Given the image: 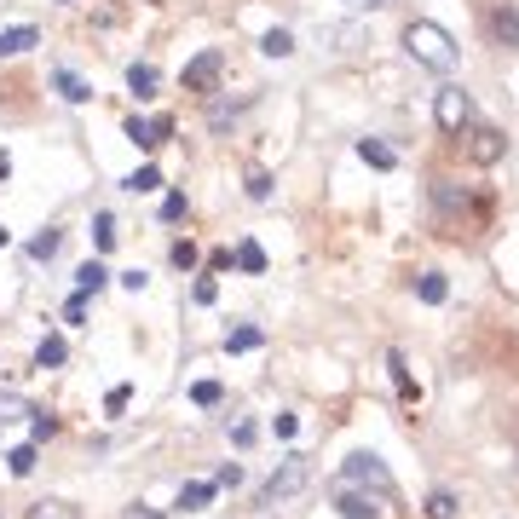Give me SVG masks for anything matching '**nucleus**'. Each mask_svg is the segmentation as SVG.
<instances>
[{"label":"nucleus","mask_w":519,"mask_h":519,"mask_svg":"<svg viewBox=\"0 0 519 519\" xmlns=\"http://www.w3.org/2000/svg\"><path fill=\"white\" fill-rule=\"evenodd\" d=\"M404 53H410L421 70H433V75H450L456 58H462V53H456V41H450V29L433 24V18L404 24Z\"/></svg>","instance_id":"f257e3e1"},{"label":"nucleus","mask_w":519,"mask_h":519,"mask_svg":"<svg viewBox=\"0 0 519 519\" xmlns=\"http://www.w3.org/2000/svg\"><path fill=\"white\" fill-rule=\"evenodd\" d=\"M341 485H358V491H375V496L399 502V485H392L387 462H381V456H370V450H352V456H346V467H341Z\"/></svg>","instance_id":"f03ea898"},{"label":"nucleus","mask_w":519,"mask_h":519,"mask_svg":"<svg viewBox=\"0 0 519 519\" xmlns=\"http://www.w3.org/2000/svg\"><path fill=\"white\" fill-rule=\"evenodd\" d=\"M306 479H312L306 456H283V462L272 467V479L260 485V508H272V502H283V496H294V491H306Z\"/></svg>","instance_id":"7ed1b4c3"},{"label":"nucleus","mask_w":519,"mask_h":519,"mask_svg":"<svg viewBox=\"0 0 519 519\" xmlns=\"http://www.w3.org/2000/svg\"><path fill=\"white\" fill-rule=\"evenodd\" d=\"M335 514L341 519H387L392 502L375 491H358V485H335Z\"/></svg>","instance_id":"20e7f679"},{"label":"nucleus","mask_w":519,"mask_h":519,"mask_svg":"<svg viewBox=\"0 0 519 519\" xmlns=\"http://www.w3.org/2000/svg\"><path fill=\"white\" fill-rule=\"evenodd\" d=\"M433 116H438V128H445V133H462V128H474V99H467L462 87H445L433 99Z\"/></svg>","instance_id":"39448f33"},{"label":"nucleus","mask_w":519,"mask_h":519,"mask_svg":"<svg viewBox=\"0 0 519 519\" xmlns=\"http://www.w3.org/2000/svg\"><path fill=\"white\" fill-rule=\"evenodd\" d=\"M219 70H226V58H219V53H197L191 64H185V92H214Z\"/></svg>","instance_id":"423d86ee"},{"label":"nucleus","mask_w":519,"mask_h":519,"mask_svg":"<svg viewBox=\"0 0 519 519\" xmlns=\"http://www.w3.org/2000/svg\"><path fill=\"white\" fill-rule=\"evenodd\" d=\"M502 150H508V139H502L496 128H474V133H467V156H474V162L491 168V162H502Z\"/></svg>","instance_id":"0eeeda50"},{"label":"nucleus","mask_w":519,"mask_h":519,"mask_svg":"<svg viewBox=\"0 0 519 519\" xmlns=\"http://www.w3.org/2000/svg\"><path fill=\"white\" fill-rule=\"evenodd\" d=\"M29 46H41V29L35 24H6L0 29V58H18Z\"/></svg>","instance_id":"6e6552de"},{"label":"nucleus","mask_w":519,"mask_h":519,"mask_svg":"<svg viewBox=\"0 0 519 519\" xmlns=\"http://www.w3.org/2000/svg\"><path fill=\"white\" fill-rule=\"evenodd\" d=\"M491 35L502 46H519V12L508 6V0H496V6H491Z\"/></svg>","instance_id":"1a4fd4ad"},{"label":"nucleus","mask_w":519,"mask_h":519,"mask_svg":"<svg viewBox=\"0 0 519 519\" xmlns=\"http://www.w3.org/2000/svg\"><path fill=\"white\" fill-rule=\"evenodd\" d=\"M433 202H438V214H462L467 208V191L456 179H433Z\"/></svg>","instance_id":"9d476101"},{"label":"nucleus","mask_w":519,"mask_h":519,"mask_svg":"<svg viewBox=\"0 0 519 519\" xmlns=\"http://www.w3.org/2000/svg\"><path fill=\"white\" fill-rule=\"evenodd\" d=\"M53 87H58V92H64V99H70V104H87V99H92V87H87V82H82V75H75V70H64V64H58V70H53Z\"/></svg>","instance_id":"9b49d317"},{"label":"nucleus","mask_w":519,"mask_h":519,"mask_svg":"<svg viewBox=\"0 0 519 519\" xmlns=\"http://www.w3.org/2000/svg\"><path fill=\"white\" fill-rule=\"evenodd\" d=\"M231 265H237V272H248V277H260V272H265V248H260L255 237H243L237 255H231Z\"/></svg>","instance_id":"f8f14e48"},{"label":"nucleus","mask_w":519,"mask_h":519,"mask_svg":"<svg viewBox=\"0 0 519 519\" xmlns=\"http://www.w3.org/2000/svg\"><path fill=\"white\" fill-rule=\"evenodd\" d=\"M58 248H64V231H58V226H41L35 237H29V260H53Z\"/></svg>","instance_id":"ddd939ff"},{"label":"nucleus","mask_w":519,"mask_h":519,"mask_svg":"<svg viewBox=\"0 0 519 519\" xmlns=\"http://www.w3.org/2000/svg\"><path fill=\"white\" fill-rule=\"evenodd\" d=\"M416 294H421L428 306H445V301H450V283H445V272H421V277H416Z\"/></svg>","instance_id":"4468645a"},{"label":"nucleus","mask_w":519,"mask_h":519,"mask_svg":"<svg viewBox=\"0 0 519 519\" xmlns=\"http://www.w3.org/2000/svg\"><path fill=\"white\" fill-rule=\"evenodd\" d=\"M70 358V346H64V335H46L41 346H35V370H58Z\"/></svg>","instance_id":"2eb2a0df"},{"label":"nucleus","mask_w":519,"mask_h":519,"mask_svg":"<svg viewBox=\"0 0 519 519\" xmlns=\"http://www.w3.org/2000/svg\"><path fill=\"white\" fill-rule=\"evenodd\" d=\"M387 370H392V381H399V392H404V404H416V399H421V387L410 381V364H404V352H392V358H387Z\"/></svg>","instance_id":"dca6fc26"},{"label":"nucleus","mask_w":519,"mask_h":519,"mask_svg":"<svg viewBox=\"0 0 519 519\" xmlns=\"http://www.w3.org/2000/svg\"><path fill=\"white\" fill-rule=\"evenodd\" d=\"M214 491H219V485H202V479H191V485H185V491H179V508H185V514L208 508V502H214Z\"/></svg>","instance_id":"f3484780"},{"label":"nucleus","mask_w":519,"mask_h":519,"mask_svg":"<svg viewBox=\"0 0 519 519\" xmlns=\"http://www.w3.org/2000/svg\"><path fill=\"white\" fill-rule=\"evenodd\" d=\"M128 92H139V99H156V64H128Z\"/></svg>","instance_id":"a211bd4d"},{"label":"nucleus","mask_w":519,"mask_h":519,"mask_svg":"<svg viewBox=\"0 0 519 519\" xmlns=\"http://www.w3.org/2000/svg\"><path fill=\"white\" fill-rule=\"evenodd\" d=\"M104 283H110V272H104V265H99V260H87V265H82V272H75V294H99V289H104Z\"/></svg>","instance_id":"6ab92c4d"},{"label":"nucleus","mask_w":519,"mask_h":519,"mask_svg":"<svg viewBox=\"0 0 519 519\" xmlns=\"http://www.w3.org/2000/svg\"><path fill=\"white\" fill-rule=\"evenodd\" d=\"M358 156H364L370 168H392L399 156H392V145H381V139H358Z\"/></svg>","instance_id":"aec40b11"},{"label":"nucleus","mask_w":519,"mask_h":519,"mask_svg":"<svg viewBox=\"0 0 519 519\" xmlns=\"http://www.w3.org/2000/svg\"><path fill=\"white\" fill-rule=\"evenodd\" d=\"M260 341H265V335H260L255 323H237V329H231V335H226V352H255Z\"/></svg>","instance_id":"412c9836"},{"label":"nucleus","mask_w":519,"mask_h":519,"mask_svg":"<svg viewBox=\"0 0 519 519\" xmlns=\"http://www.w3.org/2000/svg\"><path fill=\"white\" fill-rule=\"evenodd\" d=\"M260 53H265V58H289V53H294V35H289V29H265Z\"/></svg>","instance_id":"4be33fe9"},{"label":"nucleus","mask_w":519,"mask_h":519,"mask_svg":"<svg viewBox=\"0 0 519 519\" xmlns=\"http://www.w3.org/2000/svg\"><path fill=\"white\" fill-rule=\"evenodd\" d=\"M6 467H12V479H29V474H35V445L6 450Z\"/></svg>","instance_id":"5701e85b"},{"label":"nucleus","mask_w":519,"mask_h":519,"mask_svg":"<svg viewBox=\"0 0 519 519\" xmlns=\"http://www.w3.org/2000/svg\"><path fill=\"white\" fill-rule=\"evenodd\" d=\"M92 248H99V255H110V248H116V219H110V214L92 219Z\"/></svg>","instance_id":"b1692460"},{"label":"nucleus","mask_w":519,"mask_h":519,"mask_svg":"<svg viewBox=\"0 0 519 519\" xmlns=\"http://www.w3.org/2000/svg\"><path fill=\"white\" fill-rule=\"evenodd\" d=\"M128 139H133L139 150H156V128H150L145 116H128Z\"/></svg>","instance_id":"393cba45"},{"label":"nucleus","mask_w":519,"mask_h":519,"mask_svg":"<svg viewBox=\"0 0 519 519\" xmlns=\"http://www.w3.org/2000/svg\"><path fill=\"white\" fill-rule=\"evenodd\" d=\"M421 514H428V519H456V496H450V491H433Z\"/></svg>","instance_id":"a878e982"},{"label":"nucleus","mask_w":519,"mask_h":519,"mask_svg":"<svg viewBox=\"0 0 519 519\" xmlns=\"http://www.w3.org/2000/svg\"><path fill=\"white\" fill-rule=\"evenodd\" d=\"M121 185H128V191H162V173H156V168H139V173H128Z\"/></svg>","instance_id":"bb28decb"},{"label":"nucleus","mask_w":519,"mask_h":519,"mask_svg":"<svg viewBox=\"0 0 519 519\" xmlns=\"http://www.w3.org/2000/svg\"><path fill=\"white\" fill-rule=\"evenodd\" d=\"M237 110H248V99H231V104H219V99H214V104H208V121H214V128H226V121L237 116Z\"/></svg>","instance_id":"cd10ccee"},{"label":"nucleus","mask_w":519,"mask_h":519,"mask_svg":"<svg viewBox=\"0 0 519 519\" xmlns=\"http://www.w3.org/2000/svg\"><path fill=\"white\" fill-rule=\"evenodd\" d=\"M29 519H82V514H75L70 502H35V514H29Z\"/></svg>","instance_id":"c85d7f7f"},{"label":"nucleus","mask_w":519,"mask_h":519,"mask_svg":"<svg viewBox=\"0 0 519 519\" xmlns=\"http://www.w3.org/2000/svg\"><path fill=\"white\" fill-rule=\"evenodd\" d=\"M128 399H133V387H128V381L110 387V392H104V416H121V410H128Z\"/></svg>","instance_id":"c756f323"},{"label":"nucleus","mask_w":519,"mask_h":519,"mask_svg":"<svg viewBox=\"0 0 519 519\" xmlns=\"http://www.w3.org/2000/svg\"><path fill=\"white\" fill-rule=\"evenodd\" d=\"M18 416H35V410H29L18 392H0V421H18Z\"/></svg>","instance_id":"7c9ffc66"},{"label":"nucleus","mask_w":519,"mask_h":519,"mask_svg":"<svg viewBox=\"0 0 519 519\" xmlns=\"http://www.w3.org/2000/svg\"><path fill=\"white\" fill-rule=\"evenodd\" d=\"M248 197H255V202L272 197V173H265V168H248Z\"/></svg>","instance_id":"2f4dec72"},{"label":"nucleus","mask_w":519,"mask_h":519,"mask_svg":"<svg viewBox=\"0 0 519 519\" xmlns=\"http://www.w3.org/2000/svg\"><path fill=\"white\" fill-rule=\"evenodd\" d=\"M53 433H58V421L46 410H35V421H29V445H41V438H53Z\"/></svg>","instance_id":"473e14b6"},{"label":"nucleus","mask_w":519,"mask_h":519,"mask_svg":"<svg viewBox=\"0 0 519 519\" xmlns=\"http://www.w3.org/2000/svg\"><path fill=\"white\" fill-rule=\"evenodd\" d=\"M191 399L202 404V410H214V404L226 399V392H219V381H197V387H191Z\"/></svg>","instance_id":"72a5a7b5"},{"label":"nucleus","mask_w":519,"mask_h":519,"mask_svg":"<svg viewBox=\"0 0 519 519\" xmlns=\"http://www.w3.org/2000/svg\"><path fill=\"white\" fill-rule=\"evenodd\" d=\"M191 294H197V306H214V301H219V283H214V277H197Z\"/></svg>","instance_id":"f704fd0d"},{"label":"nucleus","mask_w":519,"mask_h":519,"mask_svg":"<svg viewBox=\"0 0 519 519\" xmlns=\"http://www.w3.org/2000/svg\"><path fill=\"white\" fill-rule=\"evenodd\" d=\"M162 219H168V226H173V219H185V197H179V191L162 197Z\"/></svg>","instance_id":"c9c22d12"},{"label":"nucleus","mask_w":519,"mask_h":519,"mask_svg":"<svg viewBox=\"0 0 519 519\" xmlns=\"http://www.w3.org/2000/svg\"><path fill=\"white\" fill-rule=\"evenodd\" d=\"M173 265H179V272H191V265H197V243H173Z\"/></svg>","instance_id":"e433bc0d"},{"label":"nucleus","mask_w":519,"mask_h":519,"mask_svg":"<svg viewBox=\"0 0 519 519\" xmlns=\"http://www.w3.org/2000/svg\"><path fill=\"white\" fill-rule=\"evenodd\" d=\"M121 519H162V508H150V502H128Z\"/></svg>","instance_id":"4c0bfd02"},{"label":"nucleus","mask_w":519,"mask_h":519,"mask_svg":"<svg viewBox=\"0 0 519 519\" xmlns=\"http://www.w3.org/2000/svg\"><path fill=\"white\" fill-rule=\"evenodd\" d=\"M64 318H70V323H87V294H70V306H64Z\"/></svg>","instance_id":"58836bf2"},{"label":"nucleus","mask_w":519,"mask_h":519,"mask_svg":"<svg viewBox=\"0 0 519 519\" xmlns=\"http://www.w3.org/2000/svg\"><path fill=\"white\" fill-rule=\"evenodd\" d=\"M145 283H150L145 272H121V289H128V294H145Z\"/></svg>","instance_id":"ea45409f"},{"label":"nucleus","mask_w":519,"mask_h":519,"mask_svg":"<svg viewBox=\"0 0 519 519\" xmlns=\"http://www.w3.org/2000/svg\"><path fill=\"white\" fill-rule=\"evenodd\" d=\"M214 485H243V467H237V462H226V467L214 474Z\"/></svg>","instance_id":"a19ab883"},{"label":"nucleus","mask_w":519,"mask_h":519,"mask_svg":"<svg viewBox=\"0 0 519 519\" xmlns=\"http://www.w3.org/2000/svg\"><path fill=\"white\" fill-rule=\"evenodd\" d=\"M352 12H375V6H387V0H346Z\"/></svg>","instance_id":"79ce46f5"},{"label":"nucleus","mask_w":519,"mask_h":519,"mask_svg":"<svg viewBox=\"0 0 519 519\" xmlns=\"http://www.w3.org/2000/svg\"><path fill=\"white\" fill-rule=\"evenodd\" d=\"M6 173H12V156H6V150H0V179H6Z\"/></svg>","instance_id":"37998d69"},{"label":"nucleus","mask_w":519,"mask_h":519,"mask_svg":"<svg viewBox=\"0 0 519 519\" xmlns=\"http://www.w3.org/2000/svg\"><path fill=\"white\" fill-rule=\"evenodd\" d=\"M6 243H12V231H6V226H0V248H6Z\"/></svg>","instance_id":"c03bdc74"}]
</instances>
